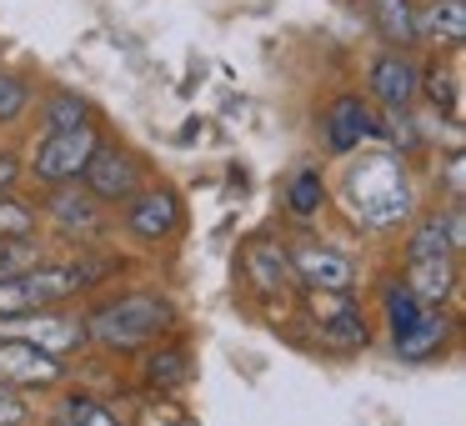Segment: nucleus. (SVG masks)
<instances>
[{"label": "nucleus", "instance_id": "nucleus-15", "mask_svg": "<svg viewBox=\"0 0 466 426\" xmlns=\"http://www.w3.org/2000/svg\"><path fill=\"white\" fill-rule=\"evenodd\" d=\"M406 286L421 306H441L456 291V256H426V261H406Z\"/></svg>", "mask_w": 466, "mask_h": 426}, {"label": "nucleus", "instance_id": "nucleus-6", "mask_svg": "<svg viewBox=\"0 0 466 426\" xmlns=\"http://www.w3.org/2000/svg\"><path fill=\"white\" fill-rule=\"evenodd\" d=\"M321 141L336 156H351L361 146L381 141V121H376L371 101H361V96H336L321 111Z\"/></svg>", "mask_w": 466, "mask_h": 426}, {"label": "nucleus", "instance_id": "nucleus-29", "mask_svg": "<svg viewBox=\"0 0 466 426\" xmlns=\"http://www.w3.org/2000/svg\"><path fill=\"white\" fill-rule=\"evenodd\" d=\"M461 181H466V176H461V151H451V161H446V191H451V206H461Z\"/></svg>", "mask_w": 466, "mask_h": 426}, {"label": "nucleus", "instance_id": "nucleus-12", "mask_svg": "<svg viewBox=\"0 0 466 426\" xmlns=\"http://www.w3.org/2000/svg\"><path fill=\"white\" fill-rule=\"evenodd\" d=\"M391 341H396V356H401V361H431V356H441L446 341H451V316H446L441 306H426V311L416 316L401 336H391Z\"/></svg>", "mask_w": 466, "mask_h": 426}, {"label": "nucleus", "instance_id": "nucleus-13", "mask_svg": "<svg viewBox=\"0 0 466 426\" xmlns=\"http://www.w3.org/2000/svg\"><path fill=\"white\" fill-rule=\"evenodd\" d=\"M15 326H25V341L46 346L51 356H66L76 351V346H86L91 336H86V321H71V316H56V311H25V316H11Z\"/></svg>", "mask_w": 466, "mask_h": 426}, {"label": "nucleus", "instance_id": "nucleus-24", "mask_svg": "<svg viewBox=\"0 0 466 426\" xmlns=\"http://www.w3.org/2000/svg\"><path fill=\"white\" fill-rule=\"evenodd\" d=\"M31 111V81L15 71H0V126H15Z\"/></svg>", "mask_w": 466, "mask_h": 426}, {"label": "nucleus", "instance_id": "nucleus-23", "mask_svg": "<svg viewBox=\"0 0 466 426\" xmlns=\"http://www.w3.org/2000/svg\"><path fill=\"white\" fill-rule=\"evenodd\" d=\"M61 426H121V416L96 396H66L61 401Z\"/></svg>", "mask_w": 466, "mask_h": 426}, {"label": "nucleus", "instance_id": "nucleus-30", "mask_svg": "<svg viewBox=\"0 0 466 426\" xmlns=\"http://www.w3.org/2000/svg\"><path fill=\"white\" fill-rule=\"evenodd\" d=\"M15 176H21V161H15L11 151H0V196H5V191L15 186Z\"/></svg>", "mask_w": 466, "mask_h": 426}, {"label": "nucleus", "instance_id": "nucleus-1", "mask_svg": "<svg viewBox=\"0 0 466 426\" xmlns=\"http://www.w3.org/2000/svg\"><path fill=\"white\" fill-rule=\"evenodd\" d=\"M346 206L371 231H391V226L411 221L416 191H411V176H406L401 156H391V151L356 156L346 166Z\"/></svg>", "mask_w": 466, "mask_h": 426}, {"label": "nucleus", "instance_id": "nucleus-14", "mask_svg": "<svg viewBox=\"0 0 466 426\" xmlns=\"http://www.w3.org/2000/svg\"><path fill=\"white\" fill-rule=\"evenodd\" d=\"M416 36H421L426 46L456 51V46L466 41V0H431L426 11H416Z\"/></svg>", "mask_w": 466, "mask_h": 426}, {"label": "nucleus", "instance_id": "nucleus-2", "mask_svg": "<svg viewBox=\"0 0 466 426\" xmlns=\"http://www.w3.org/2000/svg\"><path fill=\"white\" fill-rule=\"evenodd\" d=\"M171 321H176V311H171L166 296L131 291V296H116V301L101 306V311L86 316V336L101 341V346H111V351H141V346L156 341Z\"/></svg>", "mask_w": 466, "mask_h": 426}, {"label": "nucleus", "instance_id": "nucleus-21", "mask_svg": "<svg viewBox=\"0 0 466 426\" xmlns=\"http://www.w3.org/2000/svg\"><path fill=\"white\" fill-rule=\"evenodd\" d=\"M35 226H41V216H35L31 201H21V196H0V241H31Z\"/></svg>", "mask_w": 466, "mask_h": 426}, {"label": "nucleus", "instance_id": "nucleus-22", "mask_svg": "<svg viewBox=\"0 0 466 426\" xmlns=\"http://www.w3.org/2000/svg\"><path fill=\"white\" fill-rule=\"evenodd\" d=\"M381 311H386V326H391V336H401L406 326H411L416 316L426 311V306L411 296V286H406V281H391V286H386V296H381Z\"/></svg>", "mask_w": 466, "mask_h": 426}, {"label": "nucleus", "instance_id": "nucleus-10", "mask_svg": "<svg viewBox=\"0 0 466 426\" xmlns=\"http://www.w3.org/2000/svg\"><path fill=\"white\" fill-rule=\"evenodd\" d=\"M46 216H51V226L66 236V241H96V236L106 231L101 201H96L91 191H81V181H76V186H56L51 201H46Z\"/></svg>", "mask_w": 466, "mask_h": 426}, {"label": "nucleus", "instance_id": "nucleus-19", "mask_svg": "<svg viewBox=\"0 0 466 426\" xmlns=\"http://www.w3.org/2000/svg\"><path fill=\"white\" fill-rule=\"evenodd\" d=\"M91 121V101L81 91H51L41 101V136L46 131H71V126Z\"/></svg>", "mask_w": 466, "mask_h": 426}, {"label": "nucleus", "instance_id": "nucleus-8", "mask_svg": "<svg viewBox=\"0 0 466 426\" xmlns=\"http://www.w3.org/2000/svg\"><path fill=\"white\" fill-rule=\"evenodd\" d=\"M366 96H371L381 111H411L416 96H421V71L406 51H381L366 66Z\"/></svg>", "mask_w": 466, "mask_h": 426}, {"label": "nucleus", "instance_id": "nucleus-26", "mask_svg": "<svg viewBox=\"0 0 466 426\" xmlns=\"http://www.w3.org/2000/svg\"><path fill=\"white\" fill-rule=\"evenodd\" d=\"M421 91L431 96V106H436V111H446V116L456 121V76L431 71V76H421Z\"/></svg>", "mask_w": 466, "mask_h": 426}, {"label": "nucleus", "instance_id": "nucleus-16", "mask_svg": "<svg viewBox=\"0 0 466 426\" xmlns=\"http://www.w3.org/2000/svg\"><path fill=\"white\" fill-rule=\"evenodd\" d=\"M241 271H246V281L256 286V291H281L286 281H291V261H286V251L281 246H271V241H251L241 251Z\"/></svg>", "mask_w": 466, "mask_h": 426}, {"label": "nucleus", "instance_id": "nucleus-4", "mask_svg": "<svg viewBox=\"0 0 466 426\" xmlns=\"http://www.w3.org/2000/svg\"><path fill=\"white\" fill-rule=\"evenodd\" d=\"M66 381V361L25 336H0V386L11 391H46Z\"/></svg>", "mask_w": 466, "mask_h": 426}, {"label": "nucleus", "instance_id": "nucleus-3", "mask_svg": "<svg viewBox=\"0 0 466 426\" xmlns=\"http://www.w3.org/2000/svg\"><path fill=\"white\" fill-rule=\"evenodd\" d=\"M96 146H101V131H96L91 121L71 126V131H46L31 151V176L41 186H51V191L56 186H76L86 171V161L96 156Z\"/></svg>", "mask_w": 466, "mask_h": 426}, {"label": "nucleus", "instance_id": "nucleus-7", "mask_svg": "<svg viewBox=\"0 0 466 426\" xmlns=\"http://www.w3.org/2000/svg\"><path fill=\"white\" fill-rule=\"evenodd\" d=\"M291 261V276L306 286V291H356V261L336 246H321V241H296L286 251Z\"/></svg>", "mask_w": 466, "mask_h": 426}, {"label": "nucleus", "instance_id": "nucleus-9", "mask_svg": "<svg viewBox=\"0 0 466 426\" xmlns=\"http://www.w3.org/2000/svg\"><path fill=\"white\" fill-rule=\"evenodd\" d=\"M86 191L96 201H131L141 191V161L121 146H96V156L86 161Z\"/></svg>", "mask_w": 466, "mask_h": 426}, {"label": "nucleus", "instance_id": "nucleus-5", "mask_svg": "<svg viewBox=\"0 0 466 426\" xmlns=\"http://www.w3.org/2000/svg\"><path fill=\"white\" fill-rule=\"evenodd\" d=\"M311 321L321 346H331V351H356L371 341L366 311L351 301V291H311Z\"/></svg>", "mask_w": 466, "mask_h": 426}, {"label": "nucleus", "instance_id": "nucleus-28", "mask_svg": "<svg viewBox=\"0 0 466 426\" xmlns=\"http://www.w3.org/2000/svg\"><path fill=\"white\" fill-rule=\"evenodd\" d=\"M25 421H31V406L21 401V391L0 386V426H25Z\"/></svg>", "mask_w": 466, "mask_h": 426}, {"label": "nucleus", "instance_id": "nucleus-31", "mask_svg": "<svg viewBox=\"0 0 466 426\" xmlns=\"http://www.w3.org/2000/svg\"><path fill=\"white\" fill-rule=\"evenodd\" d=\"M446 231H451V246L461 251V246H466V216H461V206H451V211H446Z\"/></svg>", "mask_w": 466, "mask_h": 426}, {"label": "nucleus", "instance_id": "nucleus-18", "mask_svg": "<svg viewBox=\"0 0 466 426\" xmlns=\"http://www.w3.org/2000/svg\"><path fill=\"white\" fill-rule=\"evenodd\" d=\"M281 196H286V211H291L296 221H311V216L326 206V181H321V171H316V166H296V171L286 176Z\"/></svg>", "mask_w": 466, "mask_h": 426}, {"label": "nucleus", "instance_id": "nucleus-20", "mask_svg": "<svg viewBox=\"0 0 466 426\" xmlns=\"http://www.w3.org/2000/svg\"><path fill=\"white\" fill-rule=\"evenodd\" d=\"M426 256H456L451 231H446V216L431 211L411 226V241H406V261H426Z\"/></svg>", "mask_w": 466, "mask_h": 426}, {"label": "nucleus", "instance_id": "nucleus-27", "mask_svg": "<svg viewBox=\"0 0 466 426\" xmlns=\"http://www.w3.org/2000/svg\"><path fill=\"white\" fill-rule=\"evenodd\" d=\"M381 136H391L401 151H416L421 146V131H416V121H411V111H386V126H381Z\"/></svg>", "mask_w": 466, "mask_h": 426}, {"label": "nucleus", "instance_id": "nucleus-11", "mask_svg": "<svg viewBox=\"0 0 466 426\" xmlns=\"http://www.w3.org/2000/svg\"><path fill=\"white\" fill-rule=\"evenodd\" d=\"M126 206V231L136 236V241H166V236L181 231V201H176V191H166V186H156V191H136Z\"/></svg>", "mask_w": 466, "mask_h": 426}, {"label": "nucleus", "instance_id": "nucleus-17", "mask_svg": "<svg viewBox=\"0 0 466 426\" xmlns=\"http://www.w3.org/2000/svg\"><path fill=\"white\" fill-rule=\"evenodd\" d=\"M371 25L386 41V51H406V46L421 41V36H416V5L411 0H371Z\"/></svg>", "mask_w": 466, "mask_h": 426}, {"label": "nucleus", "instance_id": "nucleus-25", "mask_svg": "<svg viewBox=\"0 0 466 426\" xmlns=\"http://www.w3.org/2000/svg\"><path fill=\"white\" fill-rule=\"evenodd\" d=\"M146 381H151V386H181L186 381V351H181V346L156 351L151 361H146Z\"/></svg>", "mask_w": 466, "mask_h": 426}]
</instances>
